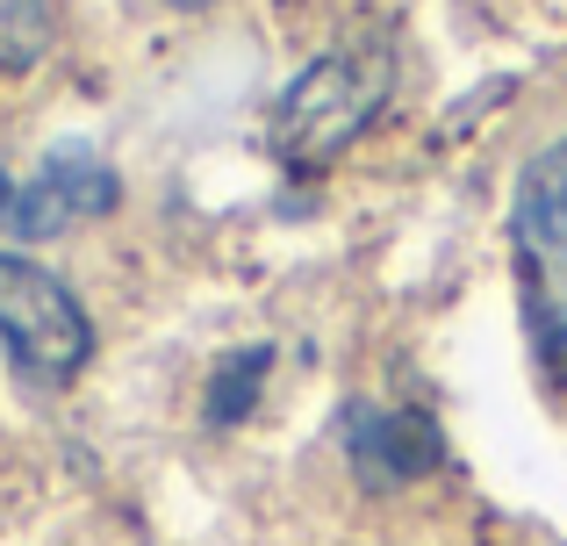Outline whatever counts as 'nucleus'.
Wrapping results in <instances>:
<instances>
[{"instance_id":"1","label":"nucleus","mask_w":567,"mask_h":546,"mask_svg":"<svg viewBox=\"0 0 567 546\" xmlns=\"http://www.w3.org/2000/svg\"><path fill=\"white\" fill-rule=\"evenodd\" d=\"M388 86H395V51L388 43H346V51L309 58L274 101V137L295 166H323L338 158L367 123L381 115Z\"/></svg>"},{"instance_id":"2","label":"nucleus","mask_w":567,"mask_h":546,"mask_svg":"<svg viewBox=\"0 0 567 546\" xmlns=\"http://www.w3.org/2000/svg\"><path fill=\"white\" fill-rule=\"evenodd\" d=\"M0 346L14 352V367L37 381H72L94 352V323L72 302V288L58 274H43L37 259L0 253Z\"/></svg>"},{"instance_id":"3","label":"nucleus","mask_w":567,"mask_h":546,"mask_svg":"<svg viewBox=\"0 0 567 546\" xmlns=\"http://www.w3.org/2000/svg\"><path fill=\"white\" fill-rule=\"evenodd\" d=\"M346 453L367 490H395L431 467H445V439L424 410H381V403H346Z\"/></svg>"},{"instance_id":"4","label":"nucleus","mask_w":567,"mask_h":546,"mask_svg":"<svg viewBox=\"0 0 567 546\" xmlns=\"http://www.w3.org/2000/svg\"><path fill=\"white\" fill-rule=\"evenodd\" d=\"M517 238L525 253H560L567 245V144L539 152L517 187Z\"/></svg>"},{"instance_id":"5","label":"nucleus","mask_w":567,"mask_h":546,"mask_svg":"<svg viewBox=\"0 0 567 546\" xmlns=\"http://www.w3.org/2000/svg\"><path fill=\"white\" fill-rule=\"evenodd\" d=\"M43 181H51L58 195L72 202V216H109L115 202H123V181H115V166H101V158L86 152L80 137L51 144V158H43Z\"/></svg>"},{"instance_id":"6","label":"nucleus","mask_w":567,"mask_h":546,"mask_svg":"<svg viewBox=\"0 0 567 546\" xmlns=\"http://www.w3.org/2000/svg\"><path fill=\"white\" fill-rule=\"evenodd\" d=\"M266 374H274V346H237L208 381V424H245L259 410Z\"/></svg>"},{"instance_id":"7","label":"nucleus","mask_w":567,"mask_h":546,"mask_svg":"<svg viewBox=\"0 0 567 546\" xmlns=\"http://www.w3.org/2000/svg\"><path fill=\"white\" fill-rule=\"evenodd\" d=\"M58 22H51V0H0V72H29L43 65Z\"/></svg>"},{"instance_id":"8","label":"nucleus","mask_w":567,"mask_h":546,"mask_svg":"<svg viewBox=\"0 0 567 546\" xmlns=\"http://www.w3.org/2000/svg\"><path fill=\"white\" fill-rule=\"evenodd\" d=\"M65 216H72V202L58 195L51 181H29V187H22V202H14V216H8V224L22 230V238H51V230L65 224Z\"/></svg>"},{"instance_id":"9","label":"nucleus","mask_w":567,"mask_h":546,"mask_svg":"<svg viewBox=\"0 0 567 546\" xmlns=\"http://www.w3.org/2000/svg\"><path fill=\"white\" fill-rule=\"evenodd\" d=\"M14 202H22V195H14V181L0 173V216H14Z\"/></svg>"},{"instance_id":"10","label":"nucleus","mask_w":567,"mask_h":546,"mask_svg":"<svg viewBox=\"0 0 567 546\" xmlns=\"http://www.w3.org/2000/svg\"><path fill=\"white\" fill-rule=\"evenodd\" d=\"M166 8H181V14H202V8H216V0H166Z\"/></svg>"}]
</instances>
